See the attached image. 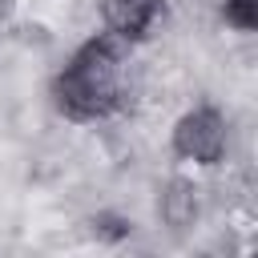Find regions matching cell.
<instances>
[{"instance_id":"cell-5","label":"cell","mask_w":258,"mask_h":258,"mask_svg":"<svg viewBox=\"0 0 258 258\" xmlns=\"http://www.w3.org/2000/svg\"><path fill=\"white\" fill-rule=\"evenodd\" d=\"M226 20L242 32L258 28V0H226Z\"/></svg>"},{"instance_id":"cell-3","label":"cell","mask_w":258,"mask_h":258,"mask_svg":"<svg viewBox=\"0 0 258 258\" xmlns=\"http://www.w3.org/2000/svg\"><path fill=\"white\" fill-rule=\"evenodd\" d=\"M161 0H101V20L109 28V36L117 40H141L149 32V24L157 20Z\"/></svg>"},{"instance_id":"cell-4","label":"cell","mask_w":258,"mask_h":258,"mask_svg":"<svg viewBox=\"0 0 258 258\" xmlns=\"http://www.w3.org/2000/svg\"><path fill=\"white\" fill-rule=\"evenodd\" d=\"M157 210H161V222H165V226H173V230L189 226V222L198 218V189H194V181L173 177V181L161 189Z\"/></svg>"},{"instance_id":"cell-1","label":"cell","mask_w":258,"mask_h":258,"mask_svg":"<svg viewBox=\"0 0 258 258\" xmlns=\"http://www.w3.org/2000/svg\"><path fill=\"white\" fill-rule=\"evenodd\" d=\"M117 44H121L117 36H93L56 73L52 93H56V105L69 117L97 121V117L117 109V101H121V69H125Z\"/></svg>"},{"instance_id":"cell-2","label":"cell","mask_w":258,"mask_h":258,"mask_svg":"<svg viewBox=\"0 0 258 258\" xmlns=\"http://www.w3.org/2000/svg\"><path fill=\"white\" fill-rule=\"evenodd\" d=\"M173 149L185 161L198 165H218L226 157V121L214 105H198L177 117L173 125Z\"/></svg>"}]
</instances>
